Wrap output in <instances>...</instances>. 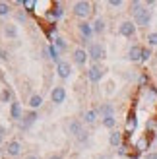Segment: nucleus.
Here are the masks:
<instances>
[{"mask_svg":"<svg viewBox=\"0 0 157 159\" xmlns=\"http://www.w3.org/2000/svg\"><path fill=\"white\" fill-rule=\"evenodd\" d=\"M78 142H80V144H87V142H89V132H85V130H83V134H82L80 138H78Z\"/></svg>","mask_w":157,"mask_h":159,"instance_id":"obj_29","label":"nucleus"},{"mask_svg":"<svg viewBox=\"0 0 157 159\" xmlns=\"http://www.w3.org/2000/svg\"><path fill=\"white\" fill-rule=\"evenodd\" d=\"M107 4L111 6V8H122V6H124V2H122V0H109Z\"/></svg>","mask_w":157,"mask_h":159,"instance_id":"obj_28","label":"nucleus"},{"mask_svg":"<svg viewBox=\"0 0 157 159\" xmlns=\"http://www.w3.org/2000/svg\"><path fill=\"white\" fill-rule=\"evenodd\" d=\"M91 25H93L95 35H105V31H107V20L105 18H95L91 21Z\"/></svg>","mask_w":157,"mask_h":159,"instance_id":"obj_16","label":"nucleus"},{"mask_svg":"<svg viewBox=\"0 0 157 159\" xmlns=\"http://www.w3.org/2000/svg\"><path fill=\"white\" fill-rule=\"evenodd\" d=\"M146 159H157V152H150L146 155Z\"/></svg>","mask_w":157,"mask_h":159,"instance_id":"obj_35","label":"nucleus"},{"mask_svg":"<svg viewBox=\"0 0 157 159\" xmlns=\"http://www.w3.org/2000/svg\"><path fill=\"white\" fill-rule=\"evenodd\" d=\"M66 130L72 138H80L83 134V120H80V118H70L68 124H66Z\"/></svg>","mask_w":157,"mask_h":159,"instance_id":"obj_6","label":"nucleus"},{"mask_svg":"<svg viewBox=\"0 0 157 159\" xmlns=\"http://www.w3.org/2000/svg\"><path fill=\"white\" fill-rule=\"evenodd\" d=\"M12 97H14L12 89H8V87H4V89H2V93H0V101H2V103H10V101H12Z\"/></svg>","mask_w":157,"mask_h":159,"instance_id":"obj_24","label":"nucleus"},{"mask_svg":"<svg viewBox=\"0 0 157 159\" xmlns=\"http://www.w3.org/2000/svg\"><path fill=\"white\" fill-rule=\"evenodd\" d=\"M142 52H144V47L142 45H132L130 49H128V60L142 62Z\"/></svg>","mask_w":157,"mask_h":159,"instance_id":"obj_13","label":"nucleus"},{"mask_svg":"<svg viewBox=\"0 0 157 159\" xmlns=\"http://www.w3.org/2000/svg\"><path fill=\"white\" fill-rule=\"evenodd\" d=\"M87 54H89V60H93V64H99L107 58V47L101 41H95L87 47Z\"/></svg>","mask_w":157,"mask_h":159,"instance_id":"obj_2","label":"nucleus"},{"mask_svg":"<svg viewBox=\"0 0 157 159\" xmlns=\"http://www.w3.org/2000/svg\"><path fill=\"white\" fill-rule=\"evenodd\" d=\"M35 120H37V111H29V113L23 115V118H21V128H29Z\"/></svg>","mask_w":157,"mask_h":159,"instance_id":"obj_18","label":"nucleus"},{"mask_svg":"<svg viewBox=\"0 0 157 159\" xmlns=\"http://www.w3.org/2000/svg\"><path fill=\"white\" fill-rule=\"evenodd\" d=\"M78 31H80V35L85 43H87V47L91 45L89 41L93 39V35H95V31H93V25H91V21H80L78 23Z\"/></svg>","mask_w":157,"mask_h":159,"instance_id":"obj_7","label":"nucleus"},{"mask_svg":"<svg viewBox=\"0 0 157 159\" xmlns=\"http://www.w3.org/2000/svg\"><path fill=\"white\" fill-rule=\"evenodd\" d=\"M21 149H23V146H21L20 140H10L6 144V148H4V153L8 157H20L21 155Z\"/></svg>","mask_w":157,"mask_h":159,"instance_id":"obj_9","label":"nucleus"},{"mask_svg":"<svg viewBox=\"0 0 157 159\" xmlns=\"http://www.w3.org/2000/svg\"><path fill=\"white\" fill-rule=\"evenodd\" d=\"M51 101L54 105H62V103L66 101V89L64 85H54L51 89Z\"/></svg>","mask_w":157,"mask_h":159,"instance_id":"obj_10","label":"nucleus"},{"mask_svg":"<svg viewBox=\"0 0 157 159\" xmlns=\"http://www.w3.org/2000/svg\"><path fill=\"white\" fill-rule=\"evenodd\" d=\"M10 118L12 120H21L23 118V111H21L20 101H12L10 103Z\"/></svg>","mask_w":157,"mask_h":159,"instance_id":"obj_15","label":"nucleus"},{"mask_svg":"<svg viewBox=\"0 0 157 159\" xmlns=\"http://www.w3.org/2000/svg\"><path fill=\"white\" fill-rule=\"evenodd\" d=\"M72 14L80 21H89V18L93 16V2H87V0L72 2Z\"/></svg>","mask_w":157,"mask_h":159,"instance_id":"obj_1","label":"nucleus"},{"mask_svg":"<svg viewBox=\"0 0 157 159\" xmlns=\"http://www.w3.org/2000/svg\"><path fill=\"white\" fill-rule=\"evenodd\" d=\"M136 29H138V25L134 23V20H122L120 23H119V35H122V37H126V39H132L136 35Z\"/></svg>","mask_w":157,"mask_h":159,"instance_id":"obj_4","label":"nucleus"},{"mask_svg":"<svg viewBox=\"0 0 157 159\" xmlns=\"http://www.w3.org/2000/svg\"><path fill=\"white\" fill-rule=\"evenodd\" d=\"M2 35L6 39H10V41H16V39L20 37V27L18 23H4L2 25Z\"/></svg>","mask_w":157,"mask_h":159,"instance_id":"obj_11","label":"nucleus"},{"mask_svg":"<svg viewBox=\"0 0 157 159\" xmlns=\"http://www.w3.org/2000/svg\"><path fill=\"white\" fill-rule=\"evenodd\" d=\"M132 20H134V23L138 27H144V29L151 23V10L146 6V2H144V6L140 8V10H136L132 14Z\"/></svg>","mask_w":157,"mask_h":159,"instance_id":"obj_3","label":"nucleus"},{"mask_svg":"<svg viewBox=\"0 0 157 159\" xmlns=\"http://www.w3.org/2000/svg\"><path fill=\"white\" fill-rule=\"evenodd\" d=\"M153 57V51H151V47H144V52H142V62H147Z\"/></svg>","mask_w":157,"mask_h":159,"instance_id":"obj_27","label":"nucleus"},{"mask_svg":"<svg viewBox=\"0 0 157 159\" xmlns=\"http://www.w3.org/2000/svg\"><path fill=\"white\" fill-rule=\"evenodd\" d=\"M95 159H111V155H109V153H99Z\"/></svg>","mask_w":157,"mask_h":159,"instance_id":"obj_36","label":"nucleus"},{"mask_svg":"<svg viewBox=\"0 0 157 159\" xmlns=\"http://www.w3.org/2000/svg\"><path fill=\"white\" fill-rule=\"evenodd\" d=\"M56 76L60 80H68L70 76H72V64H70L68 60H60L56 64Z\"/></svg>","mask_w":157,"mask_h":159,"instance_id":"obj_12","label":"nucleus"},{"mask_svg":"<svg viewBox=\"0 0 157 159\" xmlns=\"http://www.w3.org/2000/svg\"><path fill=\"white\" fill-rule=\"evenodd\" d=\"M134 126H136V118H134V115H132V116H128V130L134 128Z\"/></svg>","mask_w":157,"mask_h":159,"instance_id":"obj_31","label":"nucleus"},{"mask_svg":"<svg viewBox=\"0 0 157 159\" xmlns=\"http://www.w3.org/2000/svg\"><path fill=\"white\" fill-rule=\"evenodd\" d=\"M49 54H51V58L54 60V62H56V64H58V62H60V51L56 49V47H49Z\"/></svg>","mask_w":157,"mask_h":159,"instance_id":"obj_26","label":"nucleus"},{"mask_svg":"<svg viewBox=\"0 0 157 159\" xmlns=\"http://www.w3.org/2000/svg\"><path fill=\"white\" fill-rule=\"evenodd\" d=\"M97 115L101 118H107V116H114V107L111 105V103H101V105H97Z\"/></svg>","mask_w":157,"mask_h":159,"instance_id":"obj_14","label":"nucleus"},{"mask_svg":"<svg viewBox=\"0 0 157 159\" xmlns=\"http://www.w3.org/2000/svg\"><path fill=\"white\" fill-rule=\"evenodd\" d=\"M101 126H105L107 130H114V126H116V116H107V118H101Z\"/></svg>","mask_w":157,"mask_h":159,"instance_id":"obj_21","label":"nucleus"},{"mask_svg":"<svg viewBox=\"0 0 157 159\" xmlns=\"http://www.w3.org/2000/svg\"><path fill=\"white\" fill-rule=\"evenodd\" d=\"M146 41H147V47H157V31H150L146 35Z\"/></svg>","mask_w":157,"mask_h":159,"instance_id":"obj_25","label":"nucleus"},{"mask_svg":"<svg viewBox=\"0 0 157 159\" xmlns=\"http://www.w3.org/2000/svg\"><path fill=\"white\" fill-rule=\"evenodd\" d=\"M153 64H155V66H157V52H155V54H153Z\"/></svg>","mask_w":157,"mask_h":159,"instance_id":"obj_38","label":"nucleus"},{"mask_svg":"<svg viewBox=\"0 0 157 159\" xmlns=\"http://www.w3.org/2000/svg\"><path fill=\"white\" fill-rule=\"evenodd\" d=\"M54 47H56L60 52H66V51H68V43H66L62 37H56V39H54Z\"/></svg>","mask_w":157,"mask_h":159,"instance_id":"obj_23","label":"nucleus"},{"mask_svg":"<svg viewBox=\"0 0 157 159\" xmlns=\"http://www.w3.org/2000/svg\"><path fill=\"white\" fill-rule=\"evenodd\" d=\"M27 105H29V109H31V111H37V109H41V105H43V97H41L39 93H33V95L29 97Z\"/></svg>","mask_w":157,"mask_h":159,"instance_id":"obj_19","label":"nucleus"},{"mask_svg":"<svg viewBox=\"0 0 157 159\" xmlns=\"http://www.w3.org/2000/svg\"><path fill=\"white\" fill-rule=\"evenodd\" d=\"M97 111L95 109H89V111H85V113H83V124H89V126H93V124H95L97 122Z\"/></svg>","mask_w":157,"mask_h":159,"instance_id":"obj_20","label":"nucleus"},{"mask_svg":"<svg viewBox=\"0 0 157 159\" xmlns=\"http://www.w3.org/2000/svg\"><path fill=\"white\" fill-rule=\"evenodd\" d=\"M0 58H2V60H8V51H6V49H0Z\"/></svg>","mask_w":157,"mask_h":159,"instance_id":"obj_34","label":"nucleus"},{"mask_svg":"<svg viewBox=\"0 0 157 159\" xmlns=\"http://www.w3.org/2000/svg\"><path fill=\"white\" fill-rule=\"evenodd\" d=\"M6 134H8V130H6V126L4 124H0V144L6 140Z\"/></svg>","mask_w":157,"mask_h":159,"instance_id":"obj_30","label":"nucleus"},{"mask_svg":"<svg viewBox=\"0 0 157 159\" xmlns=\"http://www.w3.org/2000/svg\"><path fill=\"white\" fill-rule=\"evenodd\" d=\"M16 18H18L20 21H25V18H27V16H25V12H18V14H16Z\"/></svg>","mask_w":157,"mask_h":159,"instance_id":"obj_32","label":"nucleus"},{"mask_svg":"<svg viewBox=\"0 0 157 159\" xmlns=\"http://www.w3.org/2000/svg\"><path fill=\"white\" fill-rule=\"evenodd\" d=\"M23 159H39V157H37V155H33V153H29V155H25Z\"/></svg>","mask_w":157,"mask_h":159,"instance_id":"obj_37","label":"nucleus"},{"mask_svg":"<svg viewBox=\"0 0 157 159\" xmlns=\"http://www.w3.org/2000/svg\"><path fill=\"white\" fill-rule=\"evenodd\" d=\"M47 159H64V155H62V153H51Z\"/></svg>","mask_w":157,"mask_h":159,"instance_id":"obj_33","label":"nucleus"},{"mask_svg":"<svg viewBox=\"0 0 157 159\" xmlns=\"http://www.w3.org/2000/svg\"><path fill=\"white\" fill-rule=\"evenodd\" d=\"M109 146L111 148H120L122 146V132L120 130H111V134H109Z\"/></svg>","mask_w":157,"mask_h":159,"instance_id":"obj_17","label":"nucleus"},{"mask_svg":"<svg viewBox=\"0 0 157 159\" xmlns=\"http://www.w3.org/2000/svg\"><path fill=\"white\" fill-rule=\"evenodd\" d=\"M89 60V54H87V51L83 49V47H76V49L72 51V62L76 66H85V62Z\"/></svg>","mask_w":157,"mask_h":159,"instance_id":"obj_8","label":"nucleus"},{"mask_svg":"<svg viewBox=\"0 0 157 159\" xmlns=\"http://www.w3.org/2000/svg\"><path fill=\"white\" fill-rule=\"evenodd\" d=\"M10 14H12V4L0 0V18H6V16H10Z\"/></svg>","mask_w":157,"mask_h":159,"instance_id":"obj_22","label":"nucleus"},{"mask_svg":"<svg viewBox=\"0 0 157 159\" xmlns=\"http://www.w3.org/2000/svg\"><path fill=\"white\" fill-rule=\"evenodd\" d=\"M85 74H87V80H89L91 84H99L101 80L105 78V68L101 66V64H91Z\"/></svg>","mask_w":157,"mask_h":159,"instance_id":"obj_5","label":"nucleus"}]
</instances>
